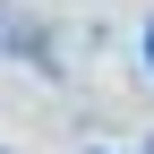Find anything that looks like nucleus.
I'll return each instance as SVG.
<instances>
[{
    "label": "nucleus",
    "instance_id": "nucleus-1",
    "mask_svg": "<svg viewBox=\"0 0 154 154\" xmlns=\"http://www.w3.org/2000/svg\"><path fill=\"white\" fill-rule=\"evenodd\" d=\"M146 69H154V17H146Z\"/></svg>",
    "mask_w": 154,
    "mask_h": 154
}]
</instances>
